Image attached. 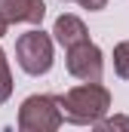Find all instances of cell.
I'll list each match as a JSON object with an SVG mask.
<instances>
[{
  "label": "cell",
  "instance_id": "1",
  "mask_svg": "<svg viewBox=\"0 0 129 132\" xmlns=\"http://www.w3.org/2000/svg\"><path fill=\"white\" fill-rule=\"evenodd\" d=\"M59 98H62L64 123H74V126H95L111 111V92L101 83H83L80 80V86H71Z\"/></svg>",
  "mask_w": 129,
  "mask_h": 132
},
{
  "label": "cell",
  "instance_id": "2",
  "mask_svg": "<svg viewBox=\"0 0 129 132\" xmlns=\"http://www.w3.org/2000/svg\"><path fill=\"white\" fill-rule=\"evenodd\" d=\"M15 62L31 77L49 74L52 71V62H55V37H49L40 28H31L28 34H22L15 40Z\"/></svg>",
  "mask_w": 129,
  "mask_h": 132
},
{
  "label": "cell",
  "instance_id": "3",
  "mask_svg": "<svg viewBox=\"0 0 129 132\" xmlns=\"http://www.w3.org/2000/svg\"><path fill=\"white\" fill-rule=\"evenodd\" d=\"M15 123L22 132H55L64 123L62 98L59 95H28L19 108Z\"/></svg>",
  "mask_w": 129,
  "mask_h": 132
},
{
  "label": "cell",
  "instance_id": "4",
  "mask_svg": "<svg viewBox=\"0 0 129 132\" xmlns=\"http://www.w3.org/2000/svg\"><path fill=\"white\" fill-rule=\"evenodd\" d=\"M64 65L68 74L83 80V83H101V74H104V52L98 49L92 40H83L71 49H64Z\"/></svg>",
  "mask_w": 129,
  "mask_h": 132
},
{
  "label": "cell",
  "instance_id": "5",
  "mask_svg": "<svg viewBox=\"0 0 129 132\" xmlns=\"http://www.w3.org/2000/svg\"><path fill=\"white\" fill-rule=\"evenodd\" d=\"M0 12L9 19V25H40L46 19L43 0H0Z\"/></svg>",
  "mask_w": 129,
  "mask_h": 132
},
{
  "label": "cell",
  "instance_id": "6",
  "mask_svg": "<svg viewBox=\"0 0 129 132\" xmlns=\"http://www.w3.org/2000/svg\"><path fill=\"white\" fill-rule=\"evenodd\" d=\"M52 37H55V43H59V46L71 49V46H77V43L89 40V31H86V25H83V19H80V15L62 12V15L55 19V25H52Z\"/></svg>",
  "mask_w": 129,
  "mask_h": 132
},
{
  "label": "cell",
  "instance_id": "7",
  "mask_svg": "<svg viewBox=\"0 0 129 132\" xmlns=\"http://www.w3.org/2000/svg\"><path fill=\"white\" fill-rule=\"evenodd\" d=\"M114 71L120 80H129V40H120L114 46Z\"/></svg>",
  "mask_w": 129,
  "mask_h": 132
},
{
  "label": "cell",
  "instance_id": "8",
  "mask_svg": "<svg viewBox=\"0 0 129 132\" xmlns=\"http://www.w3.org/2000/svg\"><path fill=\"white\" fill-rule=\"evenodd\" d=\"M12 95V71H9V59L0 49V104H6Z\"/></svg>",
  "mask_w": 129,
  "mask_h": 132
},
{
  "label": "cell",
  "instance_id": "9",
  "mask_svg": "<svg viewBox=\"0 0 129 132\" xmlns=\"http://www.w3.org/2000/svg\"><path fill=\"white\" fill-rule=\"evenodd\" d=\"M95 129L98 132H111V129H123V132H129V117H123V114H117V117H101L95 123Z\"/></svg>",
  "mask_w": 129,
  "mask_h": 132
},
{
  "label": "cell",
  "instance_id": "10",
  "mask_svg": "<svg viewBox=\"0 0 129 132\" xmlns=\"http://www.w3.org/2000/svg\"><path fill=\"white\" fill-rule=\"evenodd\" d=\"M83 9H89V12H98V9H104L108 6V0H77Z\"/></svg>",
  "mask_w": 129,
  "mask_h": 132
},
{
  "label": "cell",
  "instance_id": "11",
  "mask_svg": "<svg viewBox=\"0 0 129 132\" xmlns=\"http://www.w3.org/2000/svg\"><path fill=\"white\" fill-rule=\"evenodd\" d=\"M9 31V19H6V15H3V12H0V37H3V34Z\"/></svg>",
  "mask_w": 129,
  "mask_h": 132
},
{
  "label": "cell",
  "instance_id": "12",
  "mask_svg": "<svg viewBox=\"0 0 129 132\" xmlns=\"http://www.w3.org/2000/svg\"><path fill=\"white\" fill-rule=\"evenodd\" d=\"M62 3H71V0H62Z\"/></svg>",
  "mask_w": 129,
  "mask_h": 132
}]
</instances>
